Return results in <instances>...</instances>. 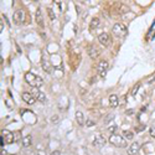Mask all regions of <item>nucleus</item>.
I'll return each instance as SVG.
<instances>
[{"label":"nucleus","instance_id":"obj_1","mask_svg":"<svg viewBox=\"0 0 155 155\" xmlns=\"http://www.w3.org/2000/svg\"><path fill=\"white\" fill-rule=\"evenodd\" d=\"M25 81L29 86H31L32 88H40V87H42L44 85V81L41 77L36 76V75H34L31 72H27L25 75Z\"/></svg>","mask_w":155,"mask_h":155},{"label":"nucleus","instance_id":"obj_2","mask_svg":"<svg viewBox=\"0 0 155 155\" xmlns=\"http://www.w3.org/2000/svg\"><path fill=\"white\" fill-rule=\"evenodd\" d=\"M109 143L117 148H127V139L119 134H112L109 136Z\"/></svg>","mask_w":155,"mask_h":155},{"label":"nucleus","instance_id":"obj_3","mask_svg":"<svg viewBox=\"0 0 155 155\" xmlns=\"http://www.w3.org/2000/svg\"><path fill=\"white\" fill-rule=\"evenodd\" d=\"M109 68V63L107 61H100L98 65H97V72L99 75V77L104 78L105 75H107V71Z\"/></svg>","mask_w":155,"mask_h":155},{"label":"nucleus","instance_id":"obj_4","mask_svg":"<svg viewBox=\"0 0 155 155\" xmlns=\"http://www.w3.org/2000/svg\"><path fill=\"white\" fill-rule=\"evenodd\" d=\"M105 143H107V139L104 138L103 135H100V134H96L93 136V140H92V145L93 146H96V148H102L105 145Z\"/></svg>","mask_w":155,"mask_h":155},{"label":"nucleus","instance_id":"obj_5","mask_svg":"<svg viewBox=\"0 0 155 155\" xmlns=\"http://www.w3.org/2000/svg\"><path fill=\"white\" fill-rule=\"evenodd\" d=\"M25 11H24L22 9L20 10H16L14 13V22L17 24V25H21V24H24V21H25Z\"/></svg>","mask_w":155,"mask_h":155},{"label":"nucleus","instance_id":"obj_6","mask_svg":"<svg viewBox=\"0 0 155 155\" xmlns=\"http://www.w3.org/2000/svg\"><path fill=\"white\" fill-rule=\"evenodd\" d=\"M112 32L117 35V36H122V35L127 32V27H126V25H123V24H116L112 29Z\"/></svg>","mask_w":155,"mask_h":155},{"label":"nucleus","instance_id":"obj_7","mask_svg":"<svg viewBox=\"0 0 155 155\" xmlns=\"http://www.w3.org/2000/svg\"><path fill=\"white\" fill-rule=\"evenodd\" d=\"M87 52H88V56L91 57L92 60L98 58V57H99V55H100L99 50L97 49L96 46H93V45H89V46L87 47Z\"/></svg>","mask_w":155,"mask_h":155},{"label":"nucleus","instance_id":"obj_8","mask_svg":"<svg viewBox=\"0 0 155 155\" xmlns=\"http://www.w3.org/2000/svg\"><path fill=\"white\" fill-rule=\"evenodd\" d=\"M21 98H22L24 102L27 103V104H35V102H36V98H35L30 92H24L21 94Z\"/></svg>","mask_w":155,"mask_h":155},{"label":"nucleus","instance_id":"obj_9","mask_svg":"<svg viewBox=\"0 0 155 155\" xmlns=\"http://www.w3.org/2000/svg\"><path fill=\"white\" fill-rule=\"evenodd\" d=\"M140 150V144L139 143H132L129 146H128V155H136Z\"/></svg>","mask_w":155,"mask_h":155},{"label":"nucleus","instance_id":"obj_10","mask_svg":"<svg viewBox=\"0 0 155 155\" xmlns=\"http://www.w3.org/2000/svg\"><path fill=\"white\" fill-rule=\"evenodd\" d=\"M32 96L36 98V100H39V102H45L46 100V96H45V93L42 92H40L37 88H32V92H31Z\"/></svg>","mask_w":155,"mask_h":155},{"label":"nucleus","instance_id":"obj_11","mask_svg":"<svg viewBox=\"0 0 155 155\" xmlns=\"http://www.w3.org/2000/svg\"><path fill=\"white\" fill-rule=\"evenodd\" d=\"M41 66H42V70L45 71V72H47V73H50V72H51V67H52V65H51V62H50V60H49V58L44 57L42 60H41Z\"/></svg>","mask_w":155,"mask_h":155},{"label":"nucleus","instance_id":"obj_12","mask_svg":"<svg viewBox=\"0 0 155 155\" xmlns=\"http://www.w3.org/2000/svg\"><path fill=\"white\" fill-rule=\"evenodd\" d=\"M35 20H36V24L39 26L44 27V17H42V11L41 9H36V13H35Z\"/></svg>","mask_w":155,"mask_h":155},{"label":"nucleus","instance_id":"obj_13","mask_svg":"<svg viewBox=\"0 0 155 155\" xmlns=\"http://www.w3.org/2000/svg\"><path fill=\"white\" fill-rule=\"evenodd\" d=\"M4 139H5V144H13L15 141V134H13L11 132H4Z\"/></svg>","mask_w":155,"mask_h":155},{"label":"nucleus","instance_id":"obj_14","mask_svg":"<svg viewBox=\"0 0 155 155\" xmlns=\"http://www.w3.org/2000/svg\"><path fill=\"white\" fill-rule=\"evenodd\" d=\"M98 41H99V42L102 44V45H104V46H105L109 42V35L107 34V32H102V34H99V35H98Z\"/></svg>","mask_w":155,"mask_h":155},{"label":"nucleus","instance_id":"obj_15","mask_svg":"<svg viewBox=\"0 0 155 155\" xmlns=\"http://www.w3.org/2000/svg\"><path fill=\"white\" fill-rule=\"evenodd\" d=\"M118 104H119V100H118L117 94H111L109 96V105L112 108H117Z\"/></svg>","mask_w":155,"mask_h":155},{"label":"nucleus","instance_id":"obj_16","mask_svg":"<svg viewBox=\"0 0 155 155\" xmlns=\"http://www.w3.org/2000/svg\"><path fill=\"white\" fill-rule=\"evenodd\" d=\"M76 121H77V123H78L80 126H83V124H85V114H83L81 111L76 112Z\"/></svg>","mask_w":155,"mask_h":155},{"label":"nucleus","instance_id":"obj_17","mask_svg":"<svg viewBox=\"0 0 155 155\" xmlns=\"http://www.w3.org/2000/svg\"><path fill=\"white\" fill-rule=\"evenodd\" d=\"M99 24H100V21H99L98 17H93V19L91 20V22H89V30H91V31L96 30L99 26Z\"/></svg>","mask_w":155,"mask_h":155},{"label":"nucleus","instance_id":"obj_18","mask_svg":"<svg viewBox=\"0 0 155 155\" xmlns=\"http://www.w3.org/2000/svg\"><path fill=\"white\" fill-rule=\"evenodd\" d=\"M31 144H32V136L30 135V134H27L26 136H24V138H22V145L25 146V148H27Z\"/></svg>","mask_w":155,"mask_h":155},{"label":"nucleus","instance_id":"obj_19","mask_svg":"<svg viewBox=\"0 0 155 155\" xmlns=\"http://www.w3.org/2000/svg\"><path fill=\"white\" fill-rule=\"evenodd\" d=\"M123 136L126 139H128V140H132L134 138V133L132 132V130H124V132H123Z\"/></svg>","mask_w":155,"mask_h":155},{"label":"nucleus","instance_id":"obj_20","mask_svg":"<svg viewBox=\"0 0 155 155\" xmlns=\"http://www.w3.org/2000/svg\"><path fill=\"white\" fill-rule=\"evenodd\" d=\"M139 87H140V83H136V85L133 87V89H132V92H130V94H132V97H134L135 94H136V92H138V89H139Z\"/></svg>","mask_w":155,"mask_h":155},{"label":"nucleus","instance_id":"obj_21","mask_svg":"<svg viewBox=\"0 0 155 155\" xmlns=\"http://www.w3.org/2000/svg\"><path fill=\"white\" fill-rule=\"evenodd\" d=\"M113 119H114V114H108L104 119V124H109Z\"/></svg>","mask_w":155,"mask_h":155},{"label":"nucleus","instance_id":"obj_22","mask_svg":"<svg viewBox=\"0 0 155 155\" xmlns=\"http://www.w3.org/2000/svg\"><path fill=\"white\" fill-rule=\"evenodd\" d=\"M47 13H49V17L51 20H55L56 19V16H55V14H53V11L51 10V8H47Z\"/></svg>","mask_w":155,"mask_h":155},{"label":"nucleus","instance_id":"obj_23","mask_svg":"<svg viewBox=\"0 0 155 155\" xmlns=\"http://www.w3.org/2000/svg\"><path fill=\"white\" fill-rule=\"evenodd\" d=\"M86 126L91 128V127H93V126H96V123H94L92 119H87V121H86Z\"/></svg>","mask_w":155,"mask_h":155},{"label":"nucleus","instance_id":"obj_24","mask_svg":"<svg viewBox=\"0 0 155 155\" xmlns=\"http://www.w3.org/2000/svg\"><path fill=\"white\" fill-rule=\"evenodd\" d=\"M116 130H117V126H111V127H108V132L112 133V134H114Z\"/></svg>","mask_w":155,"mask_h":155},{"label":"nucleus","instance_id":"obj_25","mask_svg":"<svg viewBox=\"0 0 155 155\" xmlns=\"http://www.w3.org/2000/svg\"><path fill=\"white\" fill-rule=\"evenodd\" d=\"M149 133H150V135L153 136V138H155V128H150V129H149Z\"/></svg>","mask_w":155,"mask_h":155},{"label":"nucleus","instance_id":"obj_26","mask_svg":"<svg viewBox=\"0 0 155 155\" xmlns=\"http://www.w3.org/2000/svg\"><path fill=\"white\" fill-rule=\"evenodd\" d=\"M51 155H61V151L60 150H55V151H52Z\"/></svg>","mask_w":155,"mask_h":155},{"label":"nucleus","instance_id":"obj_27","mask_svg":"<svg viewBox=\"0 0 155 155\" xmlns=\"http://www.w3.org/2000/svg\"><path fill=\"white\" fill-rule=\"evenodd\" d=\"M0 154H1V155H9V153L5 150V149H3V148H1V153H0Z\"/></svg>","mask_w":155,"mask_h":155},{"label":"nucleus","instance_id":"obj_28","mask_svg":"<svg viewBox=\"0 0 155 155\" xmlns=\"http://www.w3.org/2000/svg\"><path fill=\"white\" fill-rule=\"evenodd\" d=\"M154 82H155V76H154V77H151V78L149 80V82H148V83H149V85H151V83H154Z\"/></svg>","mask_w":155,"mask_h":155},{"label":"nucleus","instance_id":"obj_29","mask_svg":"<svg viewBox=\"0 0 155 155\" xmlns=\"http://www.w3.org/2000/svg\"><path fill=\"white\" fill-rule=\"evenodd\" d=\"M3 29H4V24H3V20L0 21V31H3Z\"/></svg>","mask_w":155,"mask_h":155}]
</instances>
